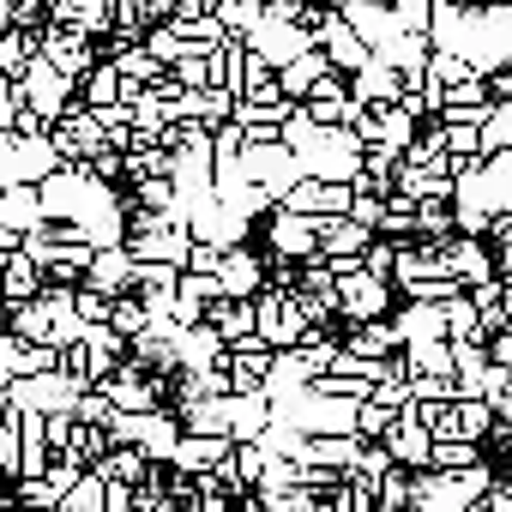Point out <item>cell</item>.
Returning a JSON list of instances; mask_svg holds the SVG:
<instances>
[{
  "label": "cell",
  "mask_w": 512,
  "mask_h": 512,
  "mask_svg": "<svg viewBox=\"0 0 512 512\" xmlns=\"http://www.w3.org/2000/svg\"><path fill=\"white\" fill-rule=\"evenodd\" d=\"M253 284H260V266H253L247 260V253H229V260H223V278H217V290H253Z\"/></svg>",
  "instance_id": "cell-1"
},
{
  "label": "cell",
  "mask_w": 512,
  "mask_h": 512,
  "mask_svg": "<svg viewBox=\"0 0 512 512\" xmlns=\"http://www.w3.org/2000/svg\"><path fill=\"white\" fill-rule=\"evenodd\" d=\"M296 332H302V320H296V308H290V302H284V308H266V326H260V338H266V344H290Z\"/></svg>",
  "instance_id": "cell-2"
},
{
  "label": "cell",
  "mask_w": 512,
  "mask_h": 512,
  "mask_svg": "<svg viewBox=\"0 0 512 512\" xmlns=\"http://www.w3.org/2000/svg\"><path fill=\"white\" fill-rule=\"evenodd\" d=\"M223 338H253V308H223Z\"/></svg>",
  "instance_id": "cell-3"
},
{
  "label": "cell",
  "mask_w": 512,
  "mask_h": 512,
  "mask_svg": "<svg viewBox=\"0 0 512 512\" xmlns=\"http://www.w3.org/2000/svg\"><path fill=\"white\" fill-rule=\"evenodd\" d=\"M31 284H37V278H31V266H25V260H13V266H7V290H13V296H31Z\"/></svg>",
  "instance_id": "cell-4"
},
{
  "label": "cell",
  "mask_w": 512,
  "mask_h": 512,
  "mask_svg": "<svg viewBox=\"0 0 512 512\" xmlns=\"http://www.w3.org/2000/svg\"><path fill=\"white\" fill-rule=\"evenodd\" d=\"M0 253H13V229H0Z\"/></svg>",
  "instance_id": "cell-5"
}]
</instances>
